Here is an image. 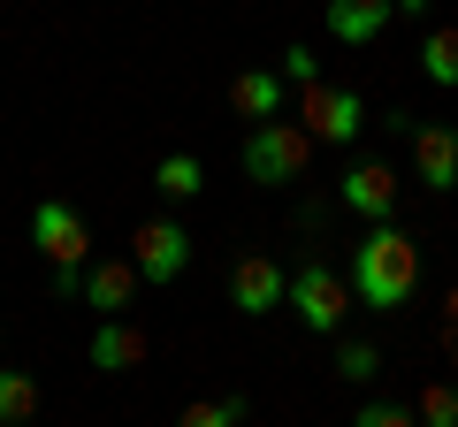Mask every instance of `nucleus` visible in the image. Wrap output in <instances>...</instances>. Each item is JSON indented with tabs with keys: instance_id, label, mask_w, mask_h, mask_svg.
Masks as SVG:
<instances>
[{
	"instance_id": "obj_14",
	"label": "nucleus",
	"mask_w": 458,
	"mask_h": 427,
	"mask_svg": "<svg viewBox=\"0 0 458 427\" xmlns=\"http://www.w3.org/2000/svg\"><path fill=\"white\" fill-rule=\"evenodd\" d=\"M153 191H161L168 206L199 198V191H207V168H199V153H161V168H153Z\"/></svg>"
},
{
	"instance_id": "obj_4",
	"label": "nucleus",
	"mask_w": 458,
	"mask_h": 427,
	"mask_svg": "<svg viewBox=\"0 0 458 427\" xmlns=\"http://www.w3.org/2000/svg\"><path fill=\"white\" fill-rule=\"evenodd\" d=\"M283 306H291L313 336H336V329H344V313H352V282H344L336 267L313 252V260L291 267V297H283Z\"/></svg>"
},
{
	"instance_id": "obj_2",
	"label": "nucleus",
	"mask_w": 458,
	"mask_h": 427,
	"mask_svg": "<svg viewBox=\"0 0 458 427\" xmlns=\"http://www.w3.org/2000/svg\"><path fill=\"white\" fill-rule=\"evenodd\" d=\"M31 245L38 260L54 267V297H77L84 290V260H92V230H84V214L69 206V198H38L31 206Z\"/></svg>"
},
{
	"instance_id": "obj_11",
	"label": "nucleus",
	"mask_w": 458,
	"mask_h": 427,
	"mask_svg": "<svg viewBox=\"0 0 458 427\" xmlns=\"http://www.w3.org/2000/svg\"><path fill=\"white\" fill-rule=\"evenodd\" d=\"M390 23L397 0H328V38H344V46H375Z\"/></svg>"
},
{
	"instance_id": "obj_16",
	"label": "nucleus",
	"mask_w": 458,
	"mask_h": 427,
	"mask_svg": "<svg viewBox=\"0 0 458 427\" xmlns=\"http://www.w3.org/2000/svg\"><path fill=\"white\" fill-rule=\"evenodd\" d=\"M38 420V381L23 366H0V427H31Z\"/></svg>"
},
{
	"instance_id": "obj_12",
	"label": "nucleus",
	"mask_w": 458,
	"mask_h": 427,
	"mask_svg": "<svg viewBox=\"0 0 458 427\" xmlns=\"http://www.w3.org/2000/svg\"><path fill=\"white\" fill-rule=\"evenodd\" d=\"M138 260H92L84 267V297H92L99 306V321H107V313H131V297H138Z\"/></svg>"
},
{
	"instance_id": "obj_7",
	"label": "nucleus",
	"mask_w": 458,
	"mask_h": 427,
	"mask_svg": "<svg viewBox=\"0 0 458 427\" xmlns=\"http://www.w3.org/2000/svg\"><path fill=\"white\" fill-rule=\"evenodd\" d=\"M336 206L360 214V222H397V176L382 161H344L336 176Z\"/></svg>"
},
{
	"instance_id": "obj_6",
	"label": "nucleus",
	"mask_w": 458,
	"mask_h": 427,
	"mask_svg": "<svg viewBox=\"0 0 458 427\" xmlns=\"http://www.w3.org/2000/svg\"><path fill=\"white\" fill-rule=\"evenodd\" d=\"M131 260H138V275H146V282H161V290H168V282L191 267V230H183V222H138Z\"/></svg>"
},
{
	"instance_id": "obj_15",
	"label": "nucleus",
	"mask_w": 458,
	"mask_h": 427,
	"mask_svg": "<svg viewBox=\"0 0 458 427\" xmlns=\"http://www.w3.org/2000/svg\"><path fill=\"white\" fill-rule=\"evenodd\" d=\"M420 77L443 84V92H458V23H436L420 38Z\"/></svg>"
},
{
	"instance_id": "obj_18",
	"label": "nucleus",
	"mask_w": 458,
	"mask_h": 427,
	"mask_svg": "<svg viewBox=\"0 0 458 427\" xmlns=\"http://www.w3.org/2000/svg\"><path fill=\"white\" fill-rule=\"evenodd\" d=\"M375 374H382V351L367 344V336H352V344H336V381H360V389H367Z\"/></svg>"
},
{
	"instance_id": "obj_8",
	"label": "nucleus",
	"mask_w": 458,
	"mask_h": 427,
	"mask_svg": "<svg viewBox=\"0 0 458 427\" xmlns=\"http://www.w3.org/2000/svg\"><path fill=\"white\" fill-rule=\"evenodd\" d=\"M283 297H291V267H283V260L245 252V260L229 267V306H237V313H252V321H260V313H276Z\"/></svg>"
},
{
	"instance_id": "obj_17",
	"label": "nucleus",
	"mask_w": 458,
	"mask_h": 427,
	"mask_svg": "<svg viewBox=\"0 0 458 427\" xmlns=\"http://www.w3.org/2000/svg\"><path fill=\"white\" fill-rule=\"evenodd\" d=\"M176 427H245V397H191Z\"/></svg>"
},
{
	"instance_id": "obj_21",
	"label": "nucleus",
	"mask_w": 458,
	"mask_h": 427,
	"mask_svg": "<svg viewBox=\"0 0 458 427\" xmlns=\"http://www.w3.org/2000/svg\"><path fill=\"white\" fill-rule=\"evenodd\" d=\"M352 427H420V420H412V405H360Z\"/></svg>"
},
{
	"instance_id": "obj_20",
	"label": "nucleus",
	"mask_w": 458,
	"mask_h": 427,
	"mask_svg": "<svg viewBox=\"0 0 458 427\" xmlns=\"http://www.w3.org/2000/svg\"><path fill=\"white\" fill-rule=\"evenodd\" d=\"M276 77L291 84V92H306V84H321V62H313V46H291V54L276 62Z\"/></svg>"
},
{
	"instance_id": "obj_22",
	"label": "nucleus",
	"mask_w": 458,
	"mask_h": 427,
	"mask_svg": "<svg viewBox=\"0 0 458 427\" xmlns=\"http://www.w3.org/2000/svg\"><path fill=\"white\" fill-rule=\"evenodd\" d=\"M428 8H436V0H397V16H405V23H428Z\"/></svg>"
},
{
	"instance_id": "obj_5",
	"label": "nucleus",
	"mask_w": 458,
	"mask_h": 427,
	"mask_svg": "<svg viewBox=\"0 0 458 427\" xmlns=\"http://www.w3.org/2000/svg\"><path fill=\"white\" fill-rule=\"evenodd\" d=\"M298 122H306L313 146H352L367 130V99L344 92V84H306L298 92Z\"/></svg>"
},
{
	"instance_id": "obj_9",
	"label": "nucleus",
	"mask_w": 458,
	"mask_h": 427,
	"mask_svg": "<svg viewBox=\"0 0 458 427\" xmlns=\"http://www.w3.org/2000/svg\"><path fill=\"white\" fill-rule=\"evenodd\" d=\"M412 138V183L420 191H458V130L451 122H405Z\"/></svg>"
},
{
	"instance_id": "obj_1",
	"label": "nucleus",
	"mask_w": 458,
	"mask_h": 427,
	"mask_svg": "<svg viewBox=\"0 0 458 427\" xmlns=\"http://www.w3.org/2000/svg\"><path fill=\"white\" fill-rule=\"evenodd\" d=\"M412 290H420V245H412V230L367 222V237L352 245V297L367 313H397V306H412Z\"/></svg>"
},
{
	"instance_id": "obj_13",
	"label": "nucleus",
	"mask_w": 458,
	"mask_h": 427,
	"mask_svg": "<svg viewBox=\"0 0 458 427\" xmlns=\"http://www.w3.org/2000/svg\"><path fill=\"white\" fill-rule=\"evenodd\" d=\"M92 366H99V374H131V366H146V336H138L123 313H107V321L92 329Z\"/></svg>"
},
{
	"instance_id": "obj_10",
	"label": "nucleus",
	"mask_w": 458,
	"mask_h": 427,
	"mask_svg": "<svg viewBox=\"0 0 458 427\" xmlns=\"http://www.w3.org/2000/svg\"><path fill=\"white\" fill-rule=\"evenodd\" d=\"M283 107H291V84L276 77V69H237V77H229V115L245 122H276Z\"/></svg>"
},
{
	"instance_id": "obj_19",
	"label": "nucleus",
	"mask_w": 458,
	"mask_h": 427,
	"mask_svg": "<svg viewBox=\"0 0 458 427\" xmlns=\"http://www.w3.org/2000/svg\"><path fill=\"white\" fill-rule=\"evenodd\" d=\"M412 420L420 427H458V389L451 381H428V389L412 397Z\"/></svg>"
},
{
	"instance_id": "obj_3",
	"label": "nucleus",
	"mask_w": 458,
	"mask_h": 427,
	"mask_svg": "<svg viewBox=\"0 0 458 427\" xmlns=\"http://www.w3.org/2000/svg\"><path fill=\"white\" fill-rule=\"evenodd\" d=\"M313 168V138H306V122H252L245 130V176L252 183H298Z\"/></svg>"
}]
</instances>
